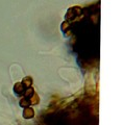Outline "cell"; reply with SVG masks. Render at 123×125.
Here are the masks:
<instances>
[{"label":"cell","mask_w":123,"mask_h":125,"mask_svg":"<svg viewBox=\"0 0 123 125\" xmlns=\"http://www.w3.org/2000/svg\"><path fill=\"white\" fill-rule=\"evenodd\" d=\"M23 116H24V118H26V119L33 118V117L34 116V112L31 108L26 107V108H25V111L23 112Z\"/></svg>","instance_id":"obj_1"},{"label":"cell","mask_w":123,"mask_h":125,"mask_svg":"<svg viewBox=\"0 0 123 125\" xmlns=\"http://www.w3.org/2000/svg\"><path fill=\"white\" fill-rule=\"evenodd\" d=\"M14 90H15V92L18 94H21L23 92V90H24V87H23V84L22 83H16L15 84V87H14Z\"/></svg>","instance_id":"obj_2"},{"label":"cell","mask_w":123,"mask_h":125,"mask_svg":"<svg viewBox=\"0 0 123 125\" xmlns=\"http://www.w3.org/2000/svg\"><path fill=\"white\" fill-rule=\"evenodd\" d=\"M23 83H22L23 84V87H25V88H30V85H31V78L30 77H25L24 79H23Z\"/></svg>","instance_id":"obj_3"},{"label":"cell","mask_w":123,"mask_h":125,"mask_svg":"<svg viewBox=\"0 0 123 125\" xmlns=\"http://www.w3.org/2000/svg\"><path fill=\"white\" fill-rule=\"evenodd\" d=\"M29 104H30V101H28V100L25 99V98H23L21 101H20V105L23 106V107H27Z\"/></svg>","instance_id":"obj_4"},{"label":"cell","mask_w":123,"mask_h":125,"mask_svg":"<svg viewBox=\"0 0 123 125\" xmlns=\"http://www.w3.org/2000/svg\"><path fill=\"white\" fill-rule=\"evenodd\" d=\"M34 94V89H31V88H28L26 90V93H25V96L26 97H31Z\"/></svg>","instance_id":"obj_5"}]
</instances>
